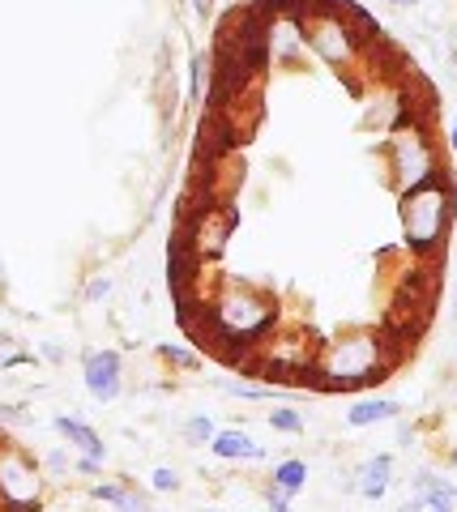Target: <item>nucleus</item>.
I'll use <instances>...</instances> for the list:
<instances>
[{
    "label": "nucleus",
    "mask_w": 457,
    "mask_h": 512,
    "mask_svg": "<svg viewBox=\"0 0 457 512\" xmlns=\"http://www.w3.org/2000/svg\"><path fill=\"white\" fill-rule=\"evenodd\" d=\"M393 367H398V355H393L389 333L355 329V333H342V338L317 346V359H312L304 376V389L359 393V389L381 384Z\"/></svg>",
    "instance_id": "1"
},
{
    "label": "nucleus",
    "mask_w": 457,
    "mask_h": 512,
    "mask_svg": "<svg viewBox=\"0 0 457 512\" xmlns=\"http://www.w3.org/2000/svg\"><path fill=\"white\" fill-rule=\"evenodd\" d=\"M206 329L223 350H261L282 329V299L257 282H223L206 299Z\"/></svg>",
    "instance_id": "2"
},
{
    "label": "nucleus",
    "mask_w": 457,
    "mask_h": 512,
    "mask_svg": "<svg viewBox=\"0 0 457 512\" xmlns=\"http://www.w3.org/2000/svg\"><path fill=\"white\" fill-rule=\"evenodd\" d=\"M398 218H402V248L415 261H436L449 248V231L457 222V188L453 175L440 167L432 180L398 192Z\"/></svg>",
    "instance_id": "3"
},
{
    "label": "nucleus",
    "mask_w": 457,
    "mask_h": 512,
    "mask_svg": "<svg viewBox=\"0 0 457 512\" xmlns=\"http://www.w3.org/2000/svg\"><path fill=\"white\" fill-rule=\"evenodd\" d=\"M304 39H308V56L321 60L334 73H351L359 69L368 43L355 30L346 0H308L304 5Z\"/></svg>",
    "instance_id": "4"
},
{
    "label": "nucleus",
    "mask_w": 457,
    "mask_h": 512,
    "mask_svg": "<svg viewBox=\"0 0 457 512\" xmlns=\"http://www.w3.org/2000/svg\"><path fill=\"white\" fill-rule=\"evenodd\" d=\"M381 158H385V180H389L393 192L415 188V184L432 180V175L440 171V150H436L432 133L419 120H406L398 128H389Z\"/></svg>",
    "instance_id": "5"
},
{
    "label": "nucleus",
    "mask_w": 457,
    "mask_h": 512,
    "mask_svg": "<svg viewBox=\"0 0 457 512\" xmlns=\"http://www.w3.org/2000/svg\"><path fill=\"white\" fill-rule=\"evenodd\" d=\"M47 500V474L39 457L0 436V508H39Z\"/></svg>",
    "instance_id": "6"
},
{
    "label": "nucleus",
    "mask_w": 457,
    "mask_h": 512,
    "mask_svg": "<svg viewBox=\"0 0 457 512\" xmlns=\"http://www.w3.org/2000/svg\"><path fill=\"white\" fill-rule=\"evenodd\" d=\"M270 26V64H282V69H304L312 60L308 56V39H304V9H278V13H265Z\"/></svg>",
    "instance_id": "7"
},
{
    "label": "nucleus",
    "mask_w": 457,
    "mask_h": 512,
    "mask_svg": "<svg viewBox=\"0 0 457 512\" xmlns=\"http://www.w3.org/2000/svg\"><path fill=\"white\" fill-rule=\"evenodd\" d=\"M82 384H86V393L99 406L120 402V397H124V355H120V350H112V346L86 350V355H82Z\"/></svg>",
    "instance_id": "8"
},
{
    "label": "nucleus",
    "mask_w": 457,
    "mask_h": 512,
    "mask_svg": "<svg viewBox=\"0 0 457 512\" xmlns=\"http://www.w3.org/2000/svg\"><path fill=\"white\" fill-rule=\"evenodd\" d=\"M415 508H432V512H453L457 508V483L436 470H415L411 478V500H406V512Z\"/></svg>",
    "instance_id": "9"
},
{
    "label": "nucleus",
    "mask_w": 457,
    "mask_h": 512,
    "mask_svg": "<svg viewBox=\"0 0 457 512\" xmlns=\"http://www.w3.org/2000/svg\"><path fill=\"white\" fill-rule=\"evenodd\" d=\"M393 474H398V457L393 453H372L368 461H359L355 470V495L359 500H385L393 487Z\"/></svg>",
    "instance_id": "10"
},
{
    "label": "nucleus",
    "mask_w": 457,
    "mask_h": 512,
    "mask_svg": "<svg viewBox=\"0 0 457 512\" xmlns=\"http://www.w3.org/2000/svg\"><path fill=\"white\" fill-rule=\"evenodd\" d=\"M210 453L218 461H265L270 457V448L257 444V436L244 427H214V436H210Z\"/></svg>",
    "instance_id": "11"
},
{
    "label": "nucleus",
    "mask_w": 457,
    "mask_h": 512,
    "mask_svg": "<svg viewBox=\"0 0 457 512\" xmlns=\"http://www.w3.org/2000/svg\"><path fill=\"white\" fill-rule=\"evenodd\" d=\"M52 431L73 448V453L94 457V461H103V466H107V440H103L86 419H77V414H56V419H52Z\"/></svg>",
    "instance_id": "12"
},
{
    "label": "nucleus",
    "mask_w": 457,
    "mask_h": 512,
    "mask_svg": "<svg viewBox=\"0 0 457 512\" xmlns=\"http://www.w3.org/2000/svg\"><path fill=\"white\" fill-rule=\"evenodd\" d=\"M398 414H402L398 397H359V402H351V410H346V427L368 431L381 423H398Z\"/></svg>",
    "instance_id": "13"
},
{
    "label": "nucleus",
    "mask_w": 457,
    "mask_h": 512,
    "mask_svg": "<svg viewBox=\"0 0 457 512\" xmlns=\"http://www.w3.org/2000/svg\"><path fill=\"white\" fill-rule=\"evenodd\" d=\"M90 500L124 508V512H141V508H146V491H137L133 483H94L90 487Z\"/></svg>",
    "instance_id": "14"
},
{
    "label": "nucleus",
    "mask_w": 457,
    "mask_h": 512,
    "mask_svg": "<svg viewBox=\"0 0 457 512\" xmlns=\"http://www.w3.org/2000/svg\"><path fill=\"white\" fill-rule=\"evenodd\" d=\"M270 487L287 491L291 500H295V495L308 487V461L304 457H282L278 466H274V474H270Z\"/></svg>",
    "instance_id": "15"
},
{
    "label": "nucleus",
    "mask_w": 457,
    "mask_h": 512,
    "mask_svg": "<svg viewBox=\"0 0 457 512\" xmlns=\"http://www.w3.org/2000/svg\"><path fill=\"white\" fill-rule=\"evenodd\" d=\"M188 99H210V52H193V60H188Z\"/></svg>",
    "instance_id": "16"
},
{
    "label": "nucleus",
    "mask_w": 457,
    "mask_h": 512,
    "mask_svg": "<svg viewBox=\"0 0 457 512\" xmlns=\"http://www.w3.org/2000/svg\"><path fill=\"white\" fill-rule=\"evenodd\" d=\"M154 355H159L167 367H176V372H201V363H206L193 346H176V342H159Z\"/></svg>",
    "instance_id": "17"
},
{
    "label": "nucleus",
    "mask_w": 457,
    "mask_h": 512,
    "mask_svg": "<svg viewBox=\"0 0 457 512\" xmlns=\"http://www.w3.org/2000/svg\"><path fill=\"white\" fill-rule=\"evenodd\" d=\"M39 466H43V474L52 478V483H56V478H69V474H73V448H69V444L47 448V453L39 457Z\"/></svg>",
    "instance_id": "18"
},
{
    "label": "nucleus",
    "mask_w": 457,
    "mask_h": 512,
    "mask_svg": "<svg viewBox=\"0 0 457 512\" xmlns=\"http://www.w3.org/2000/svg\"><path fill=\"white\" fill-rule=\"evenodd\" d=\"M210 436H214V419H210V414H188V419L180 423V440L193 444V448H206Z\"/></svg>",
    "instance_id": "19"
},
{
    "label": "nucleus",
    "mask_w": 457,
    "mask_h": 512,
    "mask_svg": "<svg viewBox=\"0 0 457 512\" xmlns=\"http://www.w3.org/2000/svg\"><path fill=\"white\" fill-rule=\"evenodd\" d=\"M26 363H35V355L22 350V342L13 333L0 329V372H13V367H26Z\"/></svg>",
    "instance_id": "20"
},
{
    "label": "nucleus",
    "mask_w": 457,
    "mask_h": 512,
    "mask_svg": "<svg viewBox=\"0 0 457 512\" xmlns=\"http://www.w3.org/2000/svg\"><path fill=\"white\" fill-rule=\"evenodd\" d=\"M265 423L282 431V436H299V431H304V414L291 406H274V410H265Z\"/></svg>",
    "instance_id": "21"
},
{
    "label": "nucleus",
    "mask_w": 457,
    "mask_h": 512,
    "mask_svg": "<svg viewBox=\"0 0 457 512\" xmlns=\"http://www.w3.org/2000/svg\"><path fill=\"white\" fill-rule=\"evenodd\" d=\"M112 291H116L112 274H94V278L82 286V299H86V303H107V299H112Z\"/></svg>",
    "instance_id": "22"
},
{
    "label": "nucleus",
    "mask_w": 457,
    "mask_h": 512,
    "mask_svg": "<svg viewBox=\"0 0 457 512\" xmlns=\"http://www.w3.org/2000/svg\"><path fill=\"white\" fill-rule=\"evenodd\" d=\"M180 483H184V478L171 470V466H154V470H150V491H159V495H176Z\"/></svg>",
    "instance_id": "23"
},
{
    "label": "nucleus",
    "mask_w": 457,
    "mask_h": 512,
    "mask_svg": "<svg viewBox=\"0 0 457 512\" xmlns=\"http://www.w3.org/2000/svg\"><path fill=\"white\" fill-rule=\"evenodd\" d=\"M26 423H30L26 406H13V402H5V397H0V427H26Z\"/></svg>",
    "instance_id": "24"
},
{
    "label": "nucleus",
    "mask_w": 457,
    "mask_h": 512,
    "mask_svg": "<svg viewBox=\"0 0 457 512\" xmlns=\"http://www.w3.org/2000/svg\"><path fill=\"white\" fill-rule=\"evenodd\" d=\"M39 359H43V363H56V367H60V363H65L69 355H65V346H60V342H39Z\"/></svg>",
    "instance_id": "25"
},
{
    "label": "nucleus",
    "mask_w": 457,
    "mask_h": 512,
    "mask_svg": "<svg viewBox=\"0 0 457 512\" xmlns=\"http://www.w3.org/2000/svg\"><path fill=\"white\" fill-rule=\"evenodd\" d=\"M265 504H270V512H287L291 508V495L278 491V487H265Z\"/></svg>",
    "instance_id": "26"
},
{
    "label": "nucleus",
    "mask_w": 457,
    "mask_h": 512,
    "mask_svg": "<svg viewBox=\"0 0 457 512\" xmlns=\"http://www.w3.org/2000/svg\"><path fill=\"white\" fill-rule=\"evenodd\" d=\"M193 9H197V18H210V13H214V0H193Z\"/></svg>",
    "instance_id": "27"
},
{
    "label": "nucleus",
    "mask_w": 457,
    "mask_h": 512,
    "mask_svg": "<svg viewBox=\"0 0 457 512\" xmlns=\"http://www.w3.org/2000/svg\"><path fill=\"white\" fill-rule=\"evenodd\" d=\"M449 150H453V158H457V120L449 124Z\"/></svg>",
    "instance_id": "28"
},
{
    "label": "nucleus",
    "mask_w": 457,
    "mask_h": 512,
    "mask_svg": "<svg viewBox=\"0 0 457 512\" xmlns=\"http://www.w3.org/2000/svg\"><path fill=\"white\" fill-rule=\"evenodd\" d=\"M389 5H398V9H415V5H423V0H389Z\"/></svg>",
    "instance_id": "29"
},
{
    "label": "nucleus",
    "mask_w": 457,
    "mask_h": 512,
    "mask_svg": "<svg viewBox=\"0 0 457 512\" xmlns=\"http://www.w3.org/2000/svg\"><path fill=\"white\" fill-rule=\"evenodd\" d=\"M5 278H9V269H5V261H0V286H5Z\"/></svg>",
    "instance_id": "30"
},
{
    "label": "nucleus",
    "mask_w": 457,
    "mask_h": 512,
    "mask_svg": "<svg viewBox=\"0 0 457 512\" xmlns=\"http://www.w3.org/2000/svg\"><path fill=\"white\" fill-rule=\"evenodd\" d=\"M453 320H457V282H453Z\"/></svg>",
    "instance_id": "31"
},
{
    "label": "nucleus",
    "mask_w": 457,
    "mask_h": 512,
    "mask_svg": "<svg viewBox=\"0 0 457 512\" xmlns=\"http://www.w3.org/2000/svg\"><path fill=\"white\" fill-rule=\"evenodd\" d=\"M449 466H453V470H457V448H453V453H449Z\"/></svg>",
    "instance_id": "32"
}]
</instances>
